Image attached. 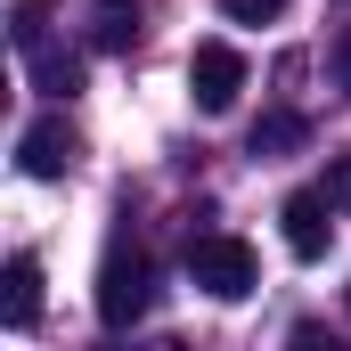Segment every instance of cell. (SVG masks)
<instances>
[{
  "instance_id": "obj_7",
  "label": "cell",
  "mask_w": 351,
  "mask_h": 351,
  "mask_svg": "<svg viewBox=\"0 0 351 351\" xmlns=\"http://www.w3.org/2000/svg\"><path fill=\"white\" fill-rule=\"evenodd\" d=\"M139 25H147L139 0H90V49H131Z\"/></svg>"
},
{
  "instance_id": "obj_12",
  "label": "cell",
  "mask_w": 351,
  "mask_h": 351,
  "mask_svg": "<svg viewBox=\"0 0 351 351\" xmlns=\"http://www.w3.org/2000/svg\"><path fill=\"white\" fill-rule=\"evenodd\" d=\"M327 66H335V82L351 90V25H343V33H335V49H327Z\"/></svg>"
},
{
  "instance_id": "obj_3",
  "label": "cell",
  "mask_w": 351,
  "mask_h": 351,
  "mask_svg": "<svg viewBox=\"0 0 351 351\" xmlns=\"http://www.w3.org/2000/svg\"><path fill=\"white\" fill-rule=\"evenodd\" d=\"M188 90H196L204 114H229L237 90H245V58H237L229 41H196V58H188Z\"/></svg>"
},
{
  "instance_id": "obj_8",
  "label": "cell",
  "mask_w": 351,
  "mask_h": 351,
  "mask_svg": "<svg viewBox=\"0 0 351 351\" xmlns=\"http://www.w3.org/2000/svg\"><path fill=\"white\" fill-rule=\"evenodd\" d=\"M25 66H33V90H49V98H74V90H82V58H74V49L33 41V49H25Z\"/></svg>"
},
{
  "instance_id": "obj_11",
  "label": "cell",
  "mask_w": 351,
  "mask_h": 351,
  "mask_svg": "<svg viewBox=\"0 0 351 351\" xmlns=\"http://www.w3.org/2000/svg\"><path fill=\"white\" fill-rule=\"evenodd\" d=\"M327 204L351 221V156H335V172H327Z\"/></svg>"
},
{
  "instance_id": "obj_1",
  "label": "cell",
  "mask_w": 351,
  "mask_h": 351,
  "mask_svg": "<svg viewBox=\"0 0 351 351\" xmlns=\"http://www.w3.org/2000/svg\"><path fill=\"white\" fill-rule=\"evenodd\" d=\"M147 302H156V262L131 245V237H114L106 245V262H98V327H139L147 319Z\"/></svg>"
},
{
  "instance_id": "obj_2",
  "label": "cell",
  "mask_w": 351,
  "mask_h": 351,
  "mask_svg": "<svg viewBox=\"0 0 351 351\" xmlns=\"http://www.w3.org/2000/svg\"><path fill=\"white\" fill-rule=\"evenodd\" d=\"M188 278H196L213 302H245V294H254V278H262V262H254V245H245V237L213 229V237H196V245H188Z\"/></svg>"
},
{
  "instance_id": "obj_4",
  "label": "cell",
  "mask_w": 351,
  "mask_h": 351,
  "mask_svg": "<svg viewBox=\"0 0 351 351\" xmlns=\"http://www.w3.org/2000/svg\"><path fill=\"white\" fill-rule=\"evenodd\" d=\"M74 156H82V139H74L66 114H41V123H25V139H16V164H25L33 180H66Z\"/></svg>"
},
{
  "instance_id": "obj_6",
  "label": "cell",
  "mask_w": 351,
  "mask_h": 351,
  "mask_svg": "<svg viewBox=\"0 0 351 351\" xmlns=\"http://www.w3.org/2000/svg\"><path fill=\"white\" fill-rule=\"evenodd\" d=\"M0 319L8 327H33L41 319V262L33 254H8V269H0Z\"/></svg>"
},
{
  "instance_id": "obj_13",
  "label": "cell",
  "mask_w": 351,
  "mask_h": 351,
  "mask_svg": "<svg viewBox=\"0 0 351 351\" xmlns=\"http://www.w3.org/2000/svg\"><path fill=\"white\" fill-rule=\"evenodd\" d=\"M343 302H351V286H343Z\"/></svg>"
},
{
  "instance_id": "obj_5",
  "label": "cell",
  "mask_w": 351,
  "mask_h": 351,
  "mask_svg": "<svg viewBox=\"0 0 351 351\" xmlns=\"http://www.w3.org/2000/svg\"><path fill=\"white\" fill-rule=\"evenodd\" d=\"M327 213H335L327 188H294V196L278 204V221H286V254H294V262H319V254H327Z\"/></svg>"
},
{
  "instance_id": "obj_9",
  "label": "cell",
  "mask_w": 351,
  "mask_h": 351,
  "mask_svg": "<svg viewBox=\"0 0 351 351\" xmlns=\"http://www.w3.org/2000/svg\"><path fill=\"white\" fill-rule=\"evenodd\" d=\"M302 139H311V123H302V114H286V106L254 123V156H294Z\"/></svg>"
},
{
  "instance_id": "obj_10",
  "label": "cell",
  "mask_w": 351,
  "mask_h": 351,
  "mask_svg": "<svg viewBox=\"0 0 351 351\" xmlns=\"http://www.w3.org/2000/svg\"><path fill=\"white\" fill-rule=\"evenodd\" d=\"M286 0H221V16H237V25H269Z\"/></svg>"
}]
</instances>
